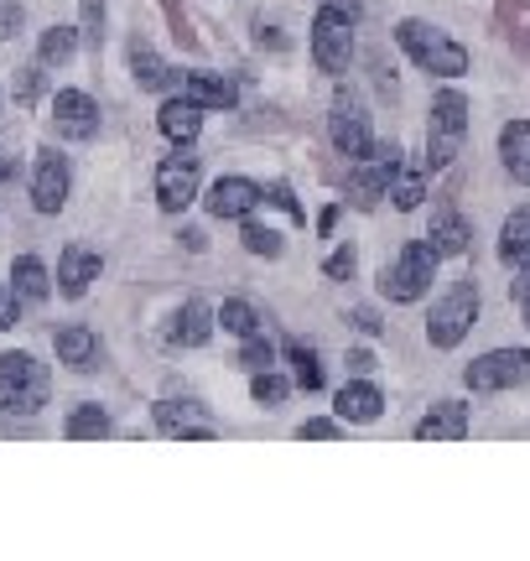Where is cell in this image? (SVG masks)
Instances as JSON below:
<instances>
[{
	"instance_id": "60d3db41",
	"label": "cell",
	"mask_w": 530,
	"mask_h": 561,
	"mask_svg": "<svg viewBox=\"0 0 530 561\" xmlns=\"http://www.w3.org/2000/svg\"><path fill=\"white\" fill-rule=\"evenodd\" d=\"M32 94H37V68H26V73H21V83H16V100L21 104H32Z\"/></svg>"
},
{
	"instance_id": "7a4b0ae2",
	"label": "cell",
	"mask_w": 530,
	"mask_h": 561,
	"mask_svg": "<svg viewBox=\"0 0 530 561\" xmlns=\"http://www.w3.org/2000/svg\"><path fill=\"white\" fill-rule=\"evenodd\" d=\"M47 364H37L32 354H0V411H16V416H37L47 405Z\"/></svg>"
},
{
	"instance_id": "83f0119b",
	"label": "cell",
	"mask_w": 530,
	"mask_h": 561,
	"mask_svg": "<svg viewBox=\"0 0 530 561\" xmlns=\"http://www.w3.org/2000/svg\"><path fill=\"white\" fill-rule=\"evenodd\" d=\"M62 437H73V442L110 437V411H104V405H79V411H68V421H62Z\"/></svg>"
},
{
	"instance_id": "7402d4cb",
	"label": "cell",
	"mask_w": 530,
	"mask_h": 561,
	"mask_svg": "<svg viewBox=\"0 0 530 561\" xmlns=\"http://www.w3.org/2000/svg\"><path fill=\"white\" fill-rule=\"evenodd\" d=\"M499 161L520 187H530V121H510L499 130Z\"/></svg>"
},
{
	"instance_id": "ee69618b",
	"label": "cell",
	"mask_w": 530,
	"mask_h": 561,
	"mask_svg": "<svg viewBox=\"0 0 530 561\" xmlns=\"http://www.w3.org/2000/svg\"><path fill=\"white\" fill-rule=\"evenodd\" d=\"M520 297H530V261L520 265V280H515V301H520Z\"/></svg>"
},
{
	"instance_id": "cb8c5ba5",
	"label": "cell",
	"mask_w": 530,
	"mask_h": 561,
	"mask_svg": "<svg viewBox=\"0 0 530 561\" xmlns=\"http://www.w3.org/2000/svg\"><path fill=\"white\" fill-rule=\"evenodd\" d=\"M130 73H136V83H141V89H177V68H172L162 53H151L146 42H136V47H130Z\"/></svg>"
},
{
	"instance_id": "f546056e",
	"label": "cell",
	"mask_w": 530,
	"mask_h": 561,
	"mask_svg": "<svg viewBox=\"0 0 530 561\" xmlns=\"http://www.w3.org/2000/svg\"><path fill=\"white\" fill-rule=\"evenodd\" d=\"M390 198H395V208H416V203L427 198V172L422 167H395V182H390Z\"/></svg>"
},
{
	"instance_id": "bcb514c9",
	"label": "cell",
	"mask_w": 530,
	"mask_h": 561,
	"mask_svg": "<svg viewBox=\"0 0 530 561\" xmlns=\"http://www.w3.org/2000/svg\"><path fill=\"white\" fill-rule=\"evenodd\" d=\"M520 312H526V328H530V297H520Z\"/></svg>"
},
{
	"instance_id": "9a60e30c",
	"label": "cell",
	"mask_w": 530,
	"mask_h": 561,
	"mask_svg": "<svg viewBox=\"0 0 530 561\" xmlns=\"http://www.w3.org/2000/svg\"><path fill=\"white\" fill-rule=\"evenodd\" d=\"M104 261H100V250H89V244H68L62 250V261H58V291L62 297H83L94 280H100Z\"/></svg>"
},
{
	"instance_id": "8fae6325",
	"label": "cell",
	"mask_w": 530,
	"mask_h": 561,
	"mask_svg": "<svg viewBox=\"0 0 530 561\" xmlns=\"http://www.w3.org/2000/svg\"><path fill=\"white\" fill-rule=\"evenodd\" d=\"M53 125H58V136H68V140L100 136V104L89 100L83 89H58V94H53Z\"/></svg>"
},
{
	"instance_id": "8d00e7d4",
	"label": "cell",
	"mask_w": 530,
	"mask_h": 561,
	"mask_svg": "<svg viewBox=\"0 0 530 561\" xmlns=\"http://www.w3.org/2000/svg\"><path fill=\"white\" fill-rule=\"evenodd\" d=\"M265 203H276V208H286L291 219H302V203L291 198V187H286V182H270V187H265Z\"/></svg>"
},
{
	"instance_id": "9c48e42d",
	"label": "cell",
	"mask_w": 530,
	"mask_h": 561,
	"mask_svg": "<svg viewBox=\"0 0 530 561\" xmlns=\"http://www.w3.org/2000/svg\"><path fill=\"white\" fill-rule=\"evenodd\" d=\"M327 136H333V146H338V157H348V161L369 157L375 136H369L365 104L348 100V94H338V100H333V115H327Z\"/></svg>"
},
{
	"instance_id": "74e56055",
	"label": "cell",
	"mask_w": 530,
	"mask_h": 561,
	"mask_svg": "<svg viewBox=\"0 0 530 561\" xmlns=\"http://www.w3.org/2000/svg\"><path fill=\"white\" fill-rule=\"evenodd\" d=\"M21 21H26V11H21L16 0H0V42H5V37H16V32H21Z\"/></svg>"
},
{
	"instance_id": "f35d334b",
	"label": "cell",
	"mask_w": 530,
	"mask_h": 561,
	"mask_svg": "<svg viewBox=\"0 0 530 561\" xmlns=\"http://www.w3.org/2000/svg\"><path fill=\"white\" fill-rule=\"evenodd\" d=\"M16 318H21L16 286H0V333H5V328H16Z\"/></svg>"
},
{
	"instance_id": "603a6c76",
	"label": "cell",
	"mask_w": 530,
	"mask_h": 561,
	"mask_svg": "<svg viewBox=\"0 0 530 561\" xmlns=\"http://www.w3.org/2000/svg\"><path fill=\"white\" fill-rule=\"evenodd\" d=\"M183 94L193 104H204V110H234V100H240L234 79H224V73H187Z\"/></svg>"
},
{
	"instance_id": "4fadbf2b",
	"label": "cell",
	"mask_w": 530,
	"mask_h": 561,
	"mask_svg": "<svg viewBox=\"0 0 530 561\" xmlns=\"http://www.w3.org/2000/svg\"><path fill=\"white\" fill-rule=\"evenodd\" d=\"M68 203V161L58 151H37V172H32V208L37 214H58Z\"/></svg>"
},
{
	"instance_id": "277c9868",
	"label": "cell",
	"mask_w": 530,
	"mask_h": 561,
	"mask_svg": "<svg viewBox=\"0 0 530 561\" xmlns=\"http://www.w3.org/2000/svg\"><path fill=\"white\" fill-rule=\"evenodd\" d=\"M354 21L359 11H348L338 0H327L318 21H312V58L323 73H348V62H354Z\"/></svg>"
},
{
	"instance_id": "7bdbcfd3",
	"label": "cell",
	"mask_w": 530,
	"mask_h": 561,
	"mask_svg": "<svg viewBox=\"0 0 530 561\" xmlns=\"http://www.w3.org/2000/svg\"><path fill=\"white\" fill-rule=\"evenodd\" d=\"M354 328H365V333H380V322H375V312H365V307L354 312Z\"/></svg>"
},
{
	"instance_id": "ffe728a7",
	"label": "cell",
	"mask_w": 530,
	"mask_h": 561,
	"mask_svg": "<svg viewBox=\"0 0 530 561\" xmlns=\"http://www.w3.org/2000/svg\"><path fill=\"white\" fill-rule=\"evenodd\" d=\"M427 240H431V250H437V255H463L473 234H469V224H463V214H458L452 203H437Z\"/></svg>"
},
{
	"instance_id": "b9f144b4",
	"label": "cell",
	"mask_w": 530,
	"mask_h": 561,
	"mask_svg": "<svg viewBox=\"0 0 530 561\" xmlns=\"http://www.w3.org/2000/svg\"><path fill=\"white\" fill-rule=\"evenodd\" d=\"M348 369H354V375H369V369H375V354H369V348H354V354H348Z\"/></svg>"
},
{
	"instance_id": "44dd1931",
	"label": "cell",
	"mask_w": 530,
	"mask_h": 561,
	"mask_svg": "<svg viewBox=\"0 0 530 561\" xmlns=\"http://www.w3.org/2000/svg\"><path fill=\"white\" fill-rule=\"evenodd\" d=\"M333 411H338V421H380V411H385V396H380V390H375V385L359 375L354 385H344V390H338Z\"/></svg>"
},
{
	"instance_id": "d590c367",
	"label": "cell",
	"mask_w": 530,
	"mask_h": 561,
	"mask_svg": "<svg viewBox=\"0 0 530 561\" xmlns=\"http://www.w3.org/2000/svg\"><path fill=\"white\" fill-rule=\"evenodd\" d=\"M79 11H83V37H89V42H100V26H104V0H79Z\"/></svg>"
},
{
	"instance_id": "e0dca14e",
	"label": "cell",
	"mask_w": 530,
	"mask_h": 561,
	"mask_svg": "<svg viewBox=\"0 0 530 561\" xmlns=\"http://www.w3.org/2000/svg\"><path fill=\"white\" fill-rule=\"evenodd\" d=\"M416 437H422V442H463V437H469V405L437 401L427 416L416 421Z\"/></svg>"
},
{
	"instance_id": "ab89813d",
	"label": "cell",
	"mask_w": 530,
	"mask_h": 561,
	"mask_svg": "<svg viewBox=\"0 0 530 561\" xmlns=\"http://www.w3.org/2000/svg\"><path fill=\"white\" fill-rule=\"evenodd\" d=\"M297 437H338V421H327V416H312V421H302V432H297Z\"/></svg>"
},
{
	"instance_id": "5bb4252c",
	"label": "cell",
	"mask_w": 530,
	"mask_h": 561,
	"mask_svg": "<svg viewBox=\"0 0 530 561\" xmlns=\"http://www.w3.org/2000/svg\"><path fill=\"white\" fill-rule=\"evenodd\" d=\"M157 426H162V437H183V442L219 437L214 416H204L193 401H162V405H157Z\"/></svg>"
},
{
	"instance_id": "d4e9b609",
	"label": "cell",
	"mask_w": 530,
	"mask_h": 561,
	"mask_svg": "<svg viewBox=\"0 0 530 561\" xmlns=\"http://www.w3.org/2000/svg\"><path fill=\"white\" fill-rule=\"evenodd\" d=\"M499 261L505 265H526L530 261V203L515 208L505 219V234H499Z\"/></svg>"
},
{
	"instance_id": "5b68a950",
	"label": "cell",
	"mask_w": 530,
	"mask_h": 561,
	"mask_svg": "<svg viewBox=\"0 0 530 561\" xmlns=\"http://www.w3.org/2000/svg\"><path fill=\"white\" fill-rule=\"evenodd\" d=\"M473 322H479V286H473V280H452L427 318L431 348H458V343L469 339Z\"/></svg>"
},
{
	"instance_id": "d6a6232c",
	"label": "cell",
	"mask_w": 530,
	"mask_h": 561,
	"mask_svg": "<svg viewBox=\"0 0 530 561\" xmlns=\"http://www.w3.org/2000/svg\"><path fill=\"white\" fill-rule=\"evenodd\" d=\"M240 240H245L250 255H281V234H276L270 224H250L245 219V234H240Z\"/></svg>"
},
{
	"instance_id": "f1b7e54d",
	"label": "cell",
	"mask_w": 530,
	"mask_h": 561,
	"mask_svg": "<svg viewBox=\"0 0 530 561\" xmlns=\"http://www.w3.org/2000/svg\"><path fill=\"white\" fill-rule=\"evenodd\" d=\"M219 322H224V333H234V339H255V333H265L261 328V312H255V307H250V301H224V307H219Z\"/></svg>"
},
{
	"instance_id": "52a82bcc",
	"label": "cell",
	"mask_w": 530,
	"mask_h": 561,
	"mask_svg": "<svg viewBox=\"0 0 530 561\" xmlns=\"http://www.w3.org/2000/svg\"><path fill=\"white\" fill-rule=\"evenodd\" d=\"M395 167H401V146H369V157L348 161V198H354V208H375L385 198L390 182H395Z\"/></svg>"
},
{
	"instance_id": "4316f807",
	"label": "cell",
	"mask_w": 530,
	"mask_h": 561,
	"mask_svg": "<svg viewBox=\"0 0 530 561\" xmlns=\"http://www.w3.org/2000/svg\"><path fill=\"white\" fill-rule=\"evenodd\" d=\"M73 53H79V32H73V26H47V32H42V42H37L42 68H58V62H68Z\"/></svg>"
},
{
	"instance_id": "e575fe53",
	"label": "cell",
	"mask_w": 530,
	"mask_h": 561,
	"mask_svg": "<svg viewBox=\"0 0 530 561\" xmlns=\"http://www.w3.org/2000/svg\"><path fill=\"white\" fill-rule=\"evenodd\" d=\"M354 265H359V255H354V244H338V250L327 255L323 271H327L333 280H348V276H354Z\"/></svg>"
},
{
	"instance_id": "4dcf8cb0",
	"label": "cell",
	"mask_w": 530,
	"mask_h": 561,
	"mask_svg": "<svg viewBox=\"0 0 530 561\" xmlns=\"http://www.w3.org/2000/svg\"><path fill=\"white\" fill-rule=\"evenodd\" d=\"M286 359L297 369V385H302V390H323V364H318V354H312L307 343H286Z\"/></svg>"
},
{
	"instance_id": "2e32d148",
	"label": "cell",
	"mask_w": 530,
	"mask_h": 561,
	"mask_svg": "<svg viewBox=\"0 0 530 561\" xmlns=\"http://www.w3.org/2000/svg\"><path fill=\"white\" fill-rule=\"evenodd\" d=\"M214 322H219V312H214L204 297L183 301L177 318H172V343H177V348H204V343L214 339Z\"/></svg>"
},
{
	"instance_id": "ba28073f",
	"label": "cell",
	"mask_w": 530,
	"mask_h": 561,
	"mask_svg": "<svg viewBox=\"0 0 530 561\" xmlns=\"http://www.w3.org/2000/svg\"><path fill=\"white\" fill-rule=\"evenodd\" d=\"M463 380H469V390H479V396L515 390V385L530 380V348H494V354H484V359H473L469 369H463Z\"/></svg>"
},
{
	"instance_id": "1f68e13d",
	"label": "cell",
	"mask_w": 530,
	"mask_h": 561,
	"mask_svg": "<svg viewBox=\"0 0 530 561\" xmlns=\"http://www.w3.org/2000/svg\"><path fill=\"white\" fill-rule=\"evenodd\" d=\"M250 396H255L261 405H281L286 396H291V385H286L281 375H276V369H261V375L250 380Z\"/></svg>"
},
{
	"instance_id": "836d02e7",
	"label": "cell",
	"mask_w": 530,
	"mask_h": 561,
	"mask_svg": "<svg viewBox=\"0 0 530 561\" xmlns=\"http://www.w3.org/2000/svg\"><path fill=\"white\" fill-rule=\"evenodd\" d=\"M270 364H276V348L265 343V333L245 339V348H240V369H250V375H261V369H270Z\"/></svg>"
},
{
	"instance_id": "3957f363",
	"label": "cell",
	"mask_w": 530,
	"mask_h": 561,
	"mask_svg": "<svg viewBox=\"0 0 530 561\" xmlns=\"http://www.w3.org/2000/svg\"><path fill=\"white\" fill-rule=\"evenodd\" d=\"M437 250H431V240H406L401 244V255L380 271V291H385L390 301H422L431 291V280H437Z\"/></svg>"
},
{
	"instance_id": "f6af8a7d",
	"label": "cell",
	"mask_w": 530,
	"mask_h": 561,
	"mask_svg": "<svg viewBox=\"0 0 530 561\" xmlns=\"http://www.w3.org/2000/svg\"><path fill=\"white\" fill-rule=\"evenodd\" d=\"M11 178V157H5V151H0V182Z\"/></svg>"
},
{
	"instance_id": "484cf974",
	"label": "cell",
	"mask_w": 530,
	"mask_h": 561,
	"mask_svg": "<svg viewBox=\"0 0 530 561\" xmlns=\"http://www.w3.org/2000/svg\"><path fill=\"white\" fill-rule=\"evenodd\" d=\"M11 280H16V297H26V301H42L53 291V276H47V265H42L37 255H21V261L11 265Z\"/></svg>"
},
{
	"instance_id": "8992f818",
	"label": "cell",
	"mask_w": 530,
	"mask_h": 561,
	"mask_svg": "<svg viewBox=\"0 0 530 561\" xmlns=\"http://www.w3.org/2000/svg\"><path fill=\"white\" fill-rule=\"evenodd\" d=\"M463 136H469V100L458 89H442L431 100V121H427V167H448L463 151Z\"/></svg>"
},
{
	"instance_id": "30bf717a",
	"label": "cell",
	"mask_w": 530,
	"mask_h": 561,
	"mask_svg": "<svg viewBox=\"0 0 530 561\" xmlns=\"http://www.w3.org/2000/svg\"><path fill=\"white\" fill-rule=\"evenodd\" d=\"M193 198H198V157L177 151V157H166L157 167V203L166 214H183Z\"/></svg>"
},
{
	"instance_id": "d6986e66",
	"label": "cell",
	"mask_w": 530,
	"mask_h": 561,
	"mask_svg": "<svg viewBox=\"0 0 530 561\" xmlns=\"http://www.w3.org/2000/svg\"><path fill=\"white\" fill-rule=\"evenodd\" d=\"M58 359L68 364V369H79V375H89V369H100V339L83 328V322H68V328H58Z\"/></svg>"
},
{
	"instance_id": "7c38bea8",
	"label": "cell",
	"mask_w": 530,
	"mask_h": 561,
	"mask_svg": "<svg viewBox=\"0 0 530 561\" xmlns=\"http://www.w3.org/2000/svg\"><path fill=\"white\" fill-rule=\"evenodd\" d=\"M208 214L214 219H250L255 208L265 203V187L250 178H219L214 187H208Z\"/></svg>"
},
{
	"instance_id": "6da1fadb",
	"label": "cell",
	"mask_w": 530,
	"mask_h": 561,
	"mask_svg": "<svg viewBox=\"0 0 530 561\" xmlns=\"http://www.w3.org/2000/svg\"><path fill=\"white\" fill-rule=\"evenodd\" d=\"M395 42H401V53H406L422 73H437V79H458V73H469V47L463 42H452L448 32H437L427 21H401L395 26Z\"/></svg>"
},
{
	"instance_id": "ac0fdd59",
	"label": "cell",
	"mask_w": 530,
	"mask_h": 561,
	"mask_svg": "<svg viewBox=\"0 0 530 561\" xmlns=\"http://www.w3.org/2000/svg\"><path fill=\"white\" fill-rule=\"evenodd\" d=\"M157 125H162L166 140H177V146H193V140H198V130H204V104H193L187 94H177V100L162 104Z\"/></svg>"
}]
</instances>
